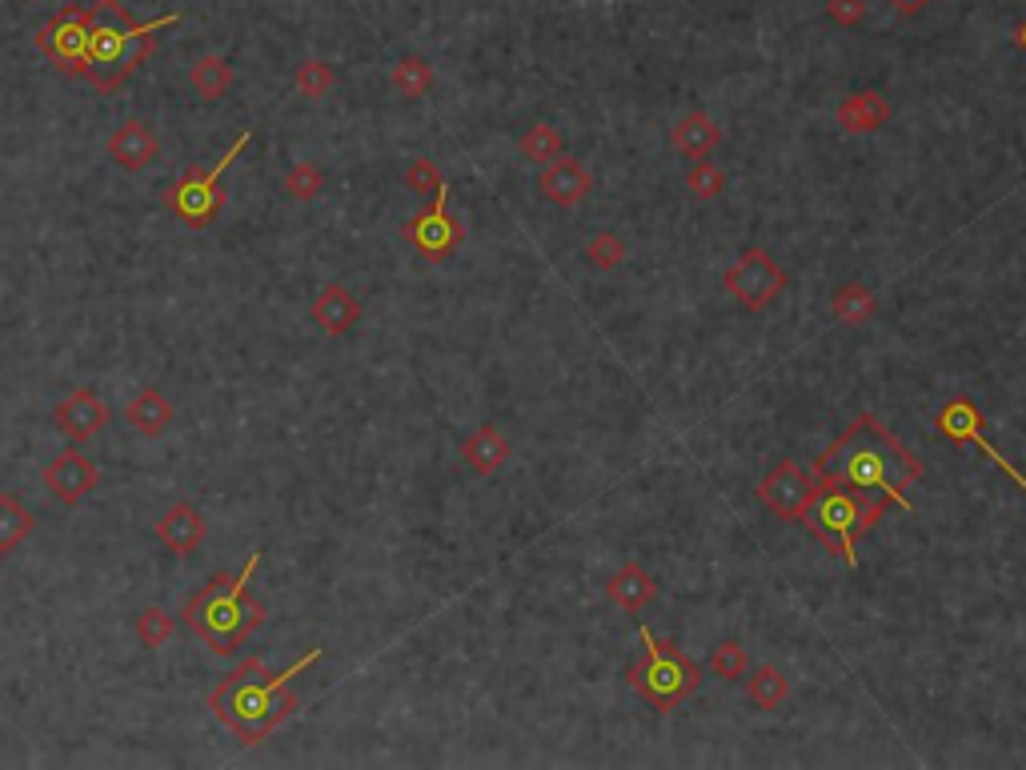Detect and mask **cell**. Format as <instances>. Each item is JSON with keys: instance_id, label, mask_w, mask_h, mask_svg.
Here are the masks:
<instances>
[{"instance_id": "cell-12", "label": "cell", "mask_w": 1026, "mask_h": 770, "mask_svg": "<svg viewBox=\"0 0 1026 770\" xmlns=\"http://www.w3.org/2000/svg\"><path fill=\"white\" fill-rule=\"evenodd\" d=\"M935 426H938V433H947L950 441H970V446H978V450L995 461L998 470L1015 481L1018 490H1026V474H1018L1015 466H1010V461L1003 458V454H998L995 446L987 441V433H983V413L975 410V401H970V398H950L947 406L938 410Z\"/></svg>"}, {"instance_id": "cell-9", "label": "cell", "mask_w": 1026, "mask_h": 770, "mask_svg": "<svg viewBox=\"0 0 1026 770\" xmlns=\"http://www.w3.org/2000/svg\"><path fill=\"white\" fill-rule=\"evenodd\" d=\"M401 237L429 261H446L449 253L458 250L461 241H466V225L453 217V209H449V185L438 197H429V205L418 217H409L405 225H401Z\"/></svg>"}, {"instance_id": "cell-36", "label": "cell", "mask_w": 1026, "mask_h": 770, "mask_svg": "<svg viewBox=\"0 0 1026 770\" xmlns=\"http://www.w3.org/2000/svg\"><path fill=\"white\" fill-rule=\"evenodd\" d=\"M710 671H714L717 679L737 682L746 674V651H742L737 642H717L714 654H710Z\"/></svg>"}, {"instance_id": "cell-23", "label": "cell", "mask_w": 1026, "mask_h": 770, "mask_svg": "<svg viewBox=\"0 0 1026 770\" xmlns=\"http://www.w3.org/2000/svg\"><path fill=\"white\" fill-rule=\"evenodd\" d=\"M37 534V514L25 498L0 490V554L20 550Z\"/></svg>"}, {"instance_id": "cell-16", "label": "cell", "mask_w": 1026, "mask_h": 770, "mask_svg": "<svg viewBox=\"0 0 1026 770\" xmlns=\"http://www.w3.org/2000/svg\"><path fill=\"white\" fill-rule=\"evenodd\" d=\"M538 189H541V197H546L549 205H558V209H574V205H582V201L589 197V189H594V177H589V169L582 165L578 157L561 153L558 160H549L546 169H541Z\"/></svg>"}, {"instance_id": "cell-10", "label": "cell", "mask_w": 1026, "mask_h": 770, "mask_svg": "<svg viewBox=\"0 0 1026 770\" xmlns=\"http://www.w3.org/2000/svg\"><path fill=\"white\" fill-rule=\"evenodd\" d=\"M726 290L737 298V305H746V310L758 313L786 290V270H782L766 250H746L726 270Z\"/></svg>"}, {"instance_id": "cell-7", "label": "cell", "mask_w": 1026, "mask_h": 770, "mask_svg": "<svg viewBox=\"0 0 1026 770\" xmlns=\"http://www.w3.org/2000/svg\"><path fill=\"white\" fill-rule=\"evenodd\" d=\"M250 140H253V133H241L217 165H209V169H193V173H185L177 185H169V189H165V209L177 213L180 221H189L193 230H205L209 221H217V213L225 209V201H229V193H225L221 177L229 173V165L241 157V149H245Z\"/></svg>"}, {"instance_id": "cell-15", "label": "cell", "mask_w": 1026, "mask_h": 770, "mask_svg": "<svg viewBox=\"0 0 1026 770\" xmlns=\"http://www.w3.org/2000/svg\"><path fill=\"white\" fill-rule=\"evenodd\" d=\"M105 149H109L113 165H120L125 173H140L160 157V137L145 117H129L109 133Z\"/></svg>"}, {"instance_id": "cell-34", "label": "cell", "mask_w": 1026, "mask_h": 770, "mask_svg": "<svg viewBox=\"0 0 1026 770\" xmlns=\"http://www.w3.org/2000/svg\"><path fill=\"white\" fill-rule=\"evenodd\" d=\"M686 189L694 193L697 201H714V197H722V189H726V173L717 169L714 160H697L694 169H690V177H686Z\"/></svg>"}, {"instance_id": "cell-6", "label": "cell", "mask_w": 1026, "mask_h": 770, "mask_svg": "<svg viewBox=\"0 0 1026 770\" xmlns=\"http://www.w3.org/2000/svg\"><path fill=\"white\" fill-rule=\"evenodd\" d=\"M642 646H646V654H642V662L629 666L626 679H629V686L638 691L642 702H649L654 711L666 714L697 691L702 671H697L694 662H690L674 642L654 639L649 626H642Z\"/></svg>"}, {"instance_id": "cell-27", "label": "cell", "mask_w": 1026, "mask_h": 770, "mask_svg": "<svg viewBox=\"0 0 1026 770\" xmlns=\"http://www.w3.org/2000/svg\"><path fill=\"white\" fill-rule=\"evenodd\" d=\"M518 149L529 165H549V160H558L561 153H566V140H561V133L554 129L549 120H538V125H529V129L521 133Z\"/></svg>"}, {"instance_id": "cell-31", "label": "cell", "mask_w": 1026, "mask_h": 770, "mask_svg": "<svg viewBox=\"0 0 1026 770\" xmlns=\"http://www.w3.org/2000/svg\"><path fill=\"white\" fill-rule=\"evenodd\" d=\"M137 642L145 646V651H160L165 642L173 639V631H177V622H173V614L165 611V606H145V611L137 614Z\"/></svg>"}, {"instance_id": "cell-25", "label": "cell", "mask_w": 1026, "mask_h": 770, "mask_svg": "<svg viewBox=\"0 0 1026 770\" xmlns=\"http://www.w3.org/2000/svg\"><path fill=\"white\" fill-rule=\"evenodd\" d=\"M389 85L401 92V97L409 100H421L433 92V85H438V72H433V65H429L426 57H418V52H409V57H401L393 69H389Z\"/></svg>"}, {"instance_id": "cell-22", "label": "cell", "mask_w": 1026, "mask_h": 770, "mask_svg": "<svg viewBox=\"0 0 1026 770\" xmlns=\"http://www.w3.org/2000/svg\"><path fill=\"white\" fill-rule=\"evenodd\" d=\"M890 117V105L882 92L867 89V92H850L842 105H838V125L847 133H874L882 129Z\"/></svg>"}, {"instance_id": "cell-14", "label": "cell", "mask_w": 1026, "mask_h": 770, "mask_svg": "<svg viewBox=\"0 0 1026 770\" xmlns=\"http://www.w3.org/2000/svg\"><path fill=\"white\" fill-rule=\"evenodd\" d=\"M52 421H57V430L65 433L72 446H85V441H92L105 426H109V406H105L92 390H72L57 401Z\"/></svg>"}, {"instance_id": "cell-1", "label": "cell", "mask_w": 1026, "mask_h": 770, "mask_svg": "<svg viewBox=\"0 0 1026 770\" xmlns=\"http://www.w3.org/2000/svg\"><path fill=\"white\" fill-rule=\"evenodd\" d=\"M814 474L822 481L847 486V490L887 494L898 510H910L902 486L922 481V461L874 413H862V418L850 421V430L842 438L830 441L827 454H818Z\"/></svg>"}, {"instance_id": "cell-8", "label": "cell", "mask_w": 1026, "mask_h": 770, "mask_svg": "<svg viewBox=\"0 0 1026 770\" xmlns=\"http://www.w3.org/2000/svg\"><path fill=\"white\" fill-rule=\"evenodd\" d=\"M97 17V4H69L37 32V49L65 72H85V49H89V29Z\"/></svg>"}, {"instance_id": "cell-39", "label": "cell", "mask_w": 1026, "mask_h": 770, "mask_svg": "<svg viewBox=\"0 0 1026 770\" xmlns=\"http://www.w3.org/2000/svg\"><path fill=\"white\" fill-rule=\"evenodd\" d=\"M1015 45L1026 52V20H1023V25H1018V29H1015Z\"/></svg>"}, {"instance_id": "cell-29", "label": "cell", "mask_w": 1026, "mask_h": 770, "mask_svg": "<svg viewBox=\"0 0 1026 770\" xmlns=\"http://www.w3.org/2000/svg\"><path fill=\"white\" fill-rule=\"evenodd\" d=\"M281 189H285V197L290 201H317L321 189H325V173H321L317 160H297L290 173H285V181H281Z\"/></svg>"}, {"instance_id": "cell-3", "label": "cell", "mask_w": 1026, "mask_h": 770, "mask_svg": "<svg viewBox=\"0 0 1026 770\" xmlns=\"http://www.w3.org/2000/svg\"><path fill=\"white\" fill-rule=\"evenodd\" d=\"M261 566V550L250 554V562L241 566V574H217L213 582H205L189 602H185V626L197 634L205 646H209L217 659H233L241 651V642L257 634L270 618L265 602L250 594V578Z\"/></svg>"}, {"instance_id": "cell-21", "label": "cell", "mask_w": 1026, "mask_h": 770, "mask_svg": "<svg viewBox=\"0 0 1026 770\" xmlns=\"http://www.w3.org/2000/svg\"><path fill=\"white\" fill-rule=\"evenodd\" d=\"M654 594H658V582L649 578L646 566H638V562H626V566H618V571L609 574L606 582V598L618 606V611L626 614H638L642 606H649L654 602Z\"/></svg>"}, {"instance_id": "cell-35", "label": "cell", "mask_w": 1026, "mask_h": 770, "mask_svg": "<svg viewBox=\"0 0 1026 770\" xmlns=\"http://www.w3.org/2000/svg\"><path fill=\"white\" fill-rule=\"evenodd\" d=\"M405 185H409L413 193H421V197H438V193L446 189L449 181L441 177V169H438V165H433L429 157H413V160L405 165Z\"/></svg>"}, {"instance_id": "cell-5", "label": "cell", "mask_w": 1026, "mask_h": 770, "mask_svg": "<svg viewBox=\"0 0 1026 770\" xmlns=\"http://www.w3.org/2000/svg\"><path fill=\"white\" fill-rule=\"evenodd\" d=\"M887 506H895L887 494H862V490H847V486H838V481H818L814 501H810V510L802 522H807V530L814 534L830 554H842L850 566H858L854 538L874 530Z\"/></svg>"}, {"instance_id": "cell-13", "label": "cell", "mask_w": 1026, "mask_h": 770, "mask_svg": "<svg viewBox=\"0 0 1026 770\" xmlns=\"http://www.w3.org/2000/svg\"><path fill=\"white\" fill-rule=\"evenodd\" d=\"M40 478H45V486H49V494L60 501V506H80V501L89 498V494L100 486L97 461H92L89 454H80V446L60 450L57 458L45 466Z\"/></svg>"}, {"instance_id": "cell-32", "label": "cell", "mask_w": 1026, "mask_h": 770, "mask_svg": "<svg viewBox=\"0 0 1026 770\" xmlns=\"http://www.w3.org/2000/svg\"><path fill=\"white\" fill-rule=\"evenodd\" d=\"M786 691H790V682L782 679L778 666H758L754 679H750V699H754V706H762V711H778V706L786 702Z\"/></svg>"}, {"instance_id": "cell-37", "label": "cell", "mask_w": 1026, "mask_h": 770, "mask_svg": "<svg viewBox=\"0 0 1026 770\" xmlns=\"http://www.w3.org/2000/svg\"><path fill=\"white\" fill-rule=\"evenodd\" d=\"M827 12L834 25H847V29H854L858 20L867 17V0H827Z\"/></svg>"}, {"instance_id": "cell-20", "label": "cell", "mask_w": 1026, "mask_h": 770, "mask_svg": "<svg viewBox=\"0 0 1026 770\" xmlns=\"http://www.w3.org/2000/svg\"><path fill=\"white\" fill-rule=\"evenodd\" d=\"M125 421H129L133 433H140L145 441H153L173 426V401L165 398L157 386H145V390L133 393L129 406H125Z\"/></svg>"}, {"instance_id": "cell-17", "label": "cell", "mask_w": 1026, "mask_h": 770, "mask_svg": "<svg viewBox=\"0 0 1026 770\" xmlns=\"http://www.w3.org/2000/svg\"><path fill=\"white\" fill-rule=\"evenodd\" d=\"M157 542L177 558H189L205 542V518L193 501H173L169 510L157 518Z\"/></svg>"}, {"instance_id": "cell-2", "label": "cell", "mask_w": 1026, "mask_h": 770, "mask_svg": "<svg viewBox=\"0 0 1026 770\" xmlns=\"http://www.w3.org/2000/svg\"><path fill=\"white\" fill-rule=\"evenodd\" d=\"M321 654L325 651L313 646L305 659H297L290 671H281V674H273L261 659L241 662L237 671L225 674V679L213 686L209 711L217 714L221 727L229 734H237L245 747H261L277 727H285V722L297 714L301 699H297V691H293V679L310 671Z\"/></svg>"}, {"instance_id": "cell-28", "label": "cell", "mask_w": 1026, "mask_h": 770, "mask_svg": "<svg viewBox=\"0 0 1026 770\" xmlns=\"http://www.w3.org/2000/svg\"><path fill=\"white\" fill-rule=\"evenodd\" d=\"M338 85V69H333L330 60H321V57H310V60H301L297 65V72H293V89L301 92V97H310V100H321L325 92Z\"/></svg>"}, {"instance_id": "cell-19", "label": "cell", "mask_w": 1026, "mask_h": 770, "mask_svg": "<svg viewBox=\"0 0 1026 770\" xmlns=\"http://www.w3.org/2000/svg\"><path fill=\"white\" fill-rule=\"evenodd\" d=\"M310 318L321 333H330V338H345V333L361 321V301L353 298L345 285L330 281V285H321V293L313 298Z\"/></svg>"}, {"instance_id": "cell-4", "label": "cell", "mask_w": 1026, "mask_h": 770, "mask_svg": "<svg viewBox=\"0 0 1026 770\" xmlns=\"http://www.w3.org/2000/svg\"><path fill=\"white\" fill-rule=\"evenodd\" d=\"M97 4V17H92L89 29V49H85V72L80 77L89 80L97 92H117L129 85L133 72L149 60V52L157 49V32L180 25V12H165V17L149 20V25H137V20L125 12L120 0H92Z\"/></svg>"}, {"instance_id": "cell-18", "label": "cell", "mask_w": 1026, "mask_h": 770, "mask_svg": "<svg viewBox=\"0 0 1026 770\" xmlns=\"http://www.w3.org/2000/svg\"><path fill=\"white\" fill-rule=\"evenodd\" d=\"M509 458H514V441L494 421H481L478 430L461 441V466L469 474H478V478H494Z\"/></svg>"}, {"instance_id": "cell-33", "label": "cell", "mask_w": 1026, "mask_h": 770, "mask_svg": "<svg viewBox=\"0 0 1026 770\" xmlns=\"http://www.w3.org/2000/svg\"><path fill=\"white\" fill-rule=\"evenodd\" d=\"M586 261L594 265V270H614V265L626 261V241H622L614 230L594 233V237L586 241Z\"/></svg>"}, {"instance_id": "cell-24", "label": "cell", "mask_w": 1026, "mask_h": 770, "mask_svg": "<svg viewBox=\"0 0 1026 770\" xmlns=\"http://www.w3.org/2000/svg\"><path fill=\"white\" fill-rule=\"evenodd\" d=\"M717 140H722V129H717L706 113H686V117L674 125V133H670V145H674L682 157H694V160L706 157Z\"/></svg>"}, {"instance_id": "cell-30", "label": "cell", "mask_w": 1026, "mask_h": 770, "mask_svg": "<svg viewBox=\"0 0 1026 770\" xmlns=\"http://www.w3.org/2000/svg\"><path fill=\"white\" fill-rule=\"evenodd\" d=\"M830 310H834L838 321H847V325H867V318L874 313V293L867 285H842L834 293V301H830Z\"/></svg>"}, {"instance_id": "cell-38", "label": "cell", "mask_w": 1026, "mask_h": 770, "mask_svg": "<svg viewBox=\"0 0 1026 770\" xmlns=\"http://www.w3.org/2000/svg\"><path fill=\"white\" fill-rule=\"evenodd\" d=\"M890 4H895L898 17H918V12L927 9L930 0H890Z\"/></svg>"}, {"instance_id": "cell-26", "label": "cell", "mask_w": 1026, "mask_h": 770, "mask_svg": "<svg viewBox=\"0 0 1026 770\" xmlns=\"http://www.w3.org/2000/svg\"><path fill=\"white\" fill-rule=\"evenodd\" d=\"M189 85H193V92H197L201 100H221L225 92H229V85H233V69L225 65V57H217V52H205V57L193 60Z\"/></svg>"}, {"instance_id": "cell-11", "label": "cell", "mask_w": 1026, "mask_h": 770, "mask_svg": "<svg viewBox=\"0 0 1026 770\" xmlns=\"http://www.w3.org/2000/svg\"><path fill=\"white\" fill-rule=\"evenodd\" d=\"M818 474L807 470V466H798V461H782L774 474H766V481L758 486V498H762V506H770V514H778L782 522H802L810 510V501H814V490H818Z\"/></svg>"}]
</instances>
